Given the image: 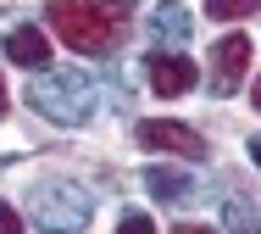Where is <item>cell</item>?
<instances>
[{
	"label": "cell",
	"mask_w": 261,
	"mask_h": 234,
	"mask_svg": "<svg viewBox=\"0 0 261 234\" xmlns=\"http://www.w3.org/2000/svg\"><path fill=\"white\" fill-rule=\"evenodd\" d=\"M134 6L128 0H50V28L56 39L78 56H106L128 34Z\"/></svg>",
	"instance_id": "cell-1"
},
{
	"label": "cell",
	"mask_w": 261,
	"mask_h": 234,
	"mask_svg": "<svg viewBox=\"0 0 261 234\" xmlns=\"http://www.w3.org/2000/svg\"><path fill=\"white\" fill-rule=\"evenodd\" d=\"M145 190L156 195V201H167V206H184L189 195H195V178L184 173V168H145Z\"/></svg>",
	"instance_id": "cell-9"
},
{
	"label": "cell",
	"mask_w": 261,
	"mask_h": 234,
	"mask_svg": "<svg viewBox=\"0 0 261 234\" xmlns=\"http://www.w3.org/2000/svg\"><path fill=\"white\" fill-rule=\"evenodd\" d=\"M172 234H211V229H200V223H178Z\"/></svg>",
	"instance_id": "cell-13"
},
{
	"label": "cell",
	"mask_w": 261,
	"mask_h": 234,
	"mask_svg": "<svg viewBox=\"0 0 261 234\" xmlns=\"http://www.w3.org/2000/svg\"><path fill=\"white\" fill-rule=\"evenodd\" d=\"M250 162H256V168H261V139H250Z\"/></svg>",
	"instance_id": "cell-15"
},
{
	"label": "cell",
	"mask_w": 261,
	"mask_h": 234,
	"mask_svg": "<svg viewBox=\"0 0 261 234\" xmlns=\"http://www.w3.org/2000/svg\"><path fill=\"white\" fill-rule=\"evenodd\" d=\"M0 234H22V218H17V206H6V201H0Z\"/></svg>",
	"instance_id": "cell-12"
},
{
	"label": "cell",
	"mask_w": 261,
	"mask_h": 234,
	"mask_svg": "<svg viewBox=\"0 0 261 234\" xmlns=\"http://www.w3.org/2000/svg\"><path fill=\"white\" fill-rule=\"evenodd\" d=\"M145 73H150V89H156L161 101H178V95H189L195 84H200V67L189 56H167V51H150L145 56Z\"/></svg>",
	"instance_id": "cell-6"
},
{
	"label": "cell",
	"mask_w": 261,
	"mask_h": 234,
	"mask_svg": "<svg viewBox=\"0 0 261 234\" xmlns=\"http://www.w3.org/2000/svg\"><path fill=\"white\" fill-rule=\"evenodd\" d=\"M6 61H17V67H50L45 28H11V34H6Z\"/></svg>",
	"instance_id": "cell-8"
},
{
	"label": "cell",
	"mask_w": 261,
	"mask_h": 234,
	"mask_svg": "<svg viewBox=\"0 0 261 234\" xmlns=\"http://www.w3.org/2000/svg\"><path fill=\"white\" fill-rule=\"evenodd\" d=\"M28 206H34V223L45 234H78V229L95 223V195H89L84 184H72V178L39 184V190L28 195Z\"/></svg>",
	"instance_id": "cell-3"
},
{
	"label": "cell",
	"mask_w": 261,
	"mask_h": 234,
	"mask_svg": "<svg viewBox=\"0 0 261 234\" xmlns=\"http://www.w3.org/2000/svg\"><path fill=\"white\" fill-rule=\"evenodd\" d=\"M28 106L39 117H50L56 128H78L95 117V78L78 67H45L28 84Z\"/></svg>",
	"instance_id": "cell-2"
},
{
	"label": "cell",
	"mask_w": 261,
	"mask_h": 234,
	"mask_svg": "<svg viewBox=\"0 0 261 234\" xmlns=\"http://www.w3.org/2000/svg\"><path fill=\"white\" fill-rule=\"evenodd\" d=\"M6 106H11V95H6V78H0V117H6Z\"/></svg>",
	"instance_id": "cell-14"
},
{
	"label": "cell",
	"mask_w": 261,
	"mask_h": 234,
	"mask_svg": "<svg viewBox=\"0 0 261 234\" xmlns=\"http://www.w3.org/2000/svg\"><path fill=\"white\" fill-rule=\"evenodd\" d=\"M139 145H145V151H172V156H184V162H206V139H200L195 128L172 123V117H145V123H139Z\"/></svg>",
	"instance_id": "cell-4"
},
{
	"label": "cell",
	"mask_w": 261,
	"mask_h": 234,
	"mask_svg": "<svg viewBox=\"0 0 261 234\" xmlns=\"http://www.w3.org/2000/svg\"><path fill=\"white\" fill-rule=\"evenodd\" d=\"M117 234H156V223H150L145 212H128V218L117 223Z\"/></svg>",
	"instance_id": "cell-11"
},
{
	"label": "cell",
	"mask_w": 261,
	"mask_h": 234,
	"mask_svg": "<svg viewBox=\"0 0 261 234\" xmlns=\"http://www.w3.org/2000/svg\"><path fill=\"white\" fill-rule=\"evenodd\" d=\"M128 6H134V0H128Z\"/></svg>",
	"instance_id": "cell-17"
},
{
	"label": "cell",
	"mask_w": 261,
	"mask_h": 234,
	"mask_svg": "<svg viewBox=\"0 0 261 234\" xmlns=\"http://www.w3.org/2000/svg\"><path fill=\"white\" fill-rule=\"evenodd\" d=\"M245 67H250V39L245 34H222L211 45V95L228 101L239 84H245Z\"/></svg>",
	"instance_id": "cell-5"
},
{
	"label": "cell",
	"mask_w": 261,
	"mask_h": 234,
	"mask_svg": "<svg viewBox=\"0 0 261 234\" xmlns=\"http://www.w3.org/2000/svg\"><path fill=\"white\" fill-rule=\"evenodd\" d=\"M250 95H256V112H261V78H256V89H250Z\"/></svg>",
	"instance_id": "cell-16"
},
{
	"label": "cell",
	"mask_w": 261,
	"mask_h": 234,
	"mask_svg": "<svg viewBox=\"0 0 261 234\" xmlns=\"http://www.w3.org/2000/svg\"><path fill=\"white\" fill-rule=\"evenodd\" d=\"M261 0H206V11L217 17V22H228V17H250Z\"/></svg>",
	"instance_id": "cell-10"
},
{
	"label": "cell",
	"mask_w": 261,
	"mask_h": 234,
	"mask_svg": "<svg viewBox=\"0 0 261 234\" xmlns=\"http://www.w3.org/2000/svg\"><path fill=\"white\" fill-rule=\"evenodd\" d=\"M189 34H195V17H189V6H184V0H161L156 11H150V39H156V51L184 56Z\"/></svg>",
	"instance_id": "cell-7"
}]
</instances>
